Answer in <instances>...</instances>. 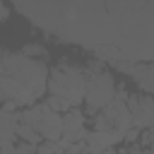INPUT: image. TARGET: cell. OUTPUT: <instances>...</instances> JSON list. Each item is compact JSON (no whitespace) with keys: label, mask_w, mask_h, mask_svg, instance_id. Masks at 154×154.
I'll use <instances>...</instances> for the list:
<instances>
[{"label":"cell","mask_w":154,"mask_h":154,"mask_svg":"<svg viewBox=\"0 0 154 154\" xmlns=\"http://www.w3.org/2000/svg\"><path fill=\"white\" fill-rule=\"evenodd\" d=\"M48 84V67L43 60H31L22 51H0V101H14L31 108L38 103Z\"/></svg>","instance_id":"6da1fadb"},{"label":"cell","mask_w":154,"mask_h":154,"mask_svg":"<svg viewBox=\"0 0 154 154\" xmlns=\"http://www.w3.org/2000/svg\"><path fill=\"white\" fill-rule=\"evenodd\" d=\"M84 84H87V75L84 67L79 65H70V63H60L53 70H48V84L46 91L60 101H65L70 108H79V103L84 101Z\"/></svg>","instance_id":"7a4b0ae2"},{"label":"cell","mask_w":154,"mask_h":154,"mask_svg":"<svg viewBox=\"0 0 154 154\" xmlns=\"http://www.w3.org/2000/svg\"><path fill=\"white\" fill-rule=\"evenodd\" d=\"M87 75V84H84V103L89 113H99L103 111L116 94V79L113 75L103 67V63L99 60H89L84 67Z\"/></svg>","instance_id":"3957f363"},{"label":"cell","mask_w":154,"mask_h":154,"mask_svg":"<svg viewBox=\"0 0 154 154\" xmlns=\"http://www.w3.org/2000/svg\"><path fill=\"white\" fill-rule=\"evenodd\" d=\"M19 123L34 128V130L41 135L43 142H58V140L63 137V116L55 113V111H51V108L46 106V101H43V103L38 101V103H34L31 108H24V111L19 113Z\"/></svg>","instance_id":"277c9868"},{"label":"cell","mask_w":154,"mask_h":154,"mask_svg":"<svg viewBox=\"0 0 154 154\" xmlns=\"http://www.w3.org/2000/svg\"><path fill=\"white\" fill-rule=\"evenodd\" d=\"M132 128V118L125 103L111 101L103 111H99L94 116V130L96 132H113V135H123Z\"/></svg>","instance_id":"5b68a950"},{"label":"cell","mask_w":154,"mask_h":154,"mask_svg":"<svg viewBox=\"0 0 154 154\" xmlns=\"http://www.w3.org/2000/svg\"><path fill=\"white\" fill-rule=\"evenodd\" d=\"M125 106L130 111L132 128H137V130L152 128V120H154V99L152 96H147V94H130Z\"/></svg>","instance_id":"8992f818"},{"label":"cell","mask_w":154,"mask_h":154,"mask_svg":"<svg viewBox=\"0 0 154 154\" xmlns=\"http://www.w3.org/2000/svg\"><path fill=\"white\" fill-rule=\"evenodd\" d=\"M89 135L87 130V116L82 113V108H70L67 113H63V137L75 142H84V137Z\"/></svg>","instance_id":"52a82bcc"},{"label":"cell","mask_w":154,"mask_h":154,"mask_svg":"<svg viewBox=\"0 0 154 154\" xmlns=\"http://www.w3.org/2000/svg\"><path fill=\"white\" fill-rule=\"evenodd\" d=\"M130 79L142 89V94L154 99V63H137Z\"/></svg>","instance_id":"ba28073f"},{"label":"cell","mask_w":154,"mask_h":154,"mask_svg":"<svg viewBox=\"0 0 154 154\" xmlns=\"http://www.w3.org/2000/svg\"><path fill=\"white\" fill-rule=\"evenodd\" d=\"M91 53L96 55L99 63H111V65H116V63L125 60L123 53L118 51V46H113V43H108V46H96V48H91Z\"/></svg>","instance_id":"9c48e42d"},{"label":"cell","mask_w":154,"mask_h":154,"mask_svg":"<svg viewBox=\"0 0 154 154\" xmlns=\"http://www.w3.org/2000/svg\"><path fill=\"white\" fill-rule=\"evenodd\" d=\"M22 55H26V58H31V60H46V58H48V48H46L43 43H26V46L22 48Z\"/></svg>","instance_id":"30bf717a"},{"label":"cell","mask_w":154,"mask_h":154,"mask_svg":"<svg viewBox=\"0 0 154 154\" xmlns=\"http://www.w3.org/2000/svg\"><path fill=\"white\" fill-rule=\"evenodd\" d=\"M118 72H123V75H128V77H132V72H135V67H137V63H132V60H120V63H116L113 65Z\"/></svg>","instance_id":"8fae6325"},{"label":"cell","mask_w":154,"mask_h":154,"mask_svg":"<svg viewBox=\"0 0 154 154\" xmlns=\"http://www.w3.org/2000/svg\"><path fill=\"white\" fill-rule=\"evenodd\" d=\"M140 132H142V130H137V128H130V130L125 132L123 142H125V144H137V140H140Z\"/></svg>","instance_id":"7c38bea8"},{"label":"cell","mask_w":154,"mask_h":154,"mask_svg":"<svg viewBox=\"0 0 154 154\" xmlns=\"http://www.w3.org/2000/svg\"><path fill=\"white\" fill-rule=\"evenodd\" d=\"M65 154H91V152L87 149L84 142H75V144H70V149H67Z\"/></svg>","instance_id":"4fadbf2b"},{"label":"cell","mask_w":154,"mask_h":154,"mask_svg":"<svg viewBox=\"0 0 154 154\" xmlns=\"http://www.w3.org/2000/svg\"><path fill=\"white\" fill-rule=\"evenodd\" d=\"M7 17H10V7H7V5H2V2H0V22H5V19H7Z\"/></svg>","instance_id":"5bb4252c"},{"label":"cell","mask_w":154,"mask_h":154,"mask_svg":"<svg viewBox=\"0 0 154 154\" xmlns=\"http://www.w3.org/2000/svg\"><path fill=\"white\" fill-rule=\"evenodd\" d=\"M152 128H154V120H152Z\"/></svg>","instance_id":"9a60e30c"}]
</instances>
